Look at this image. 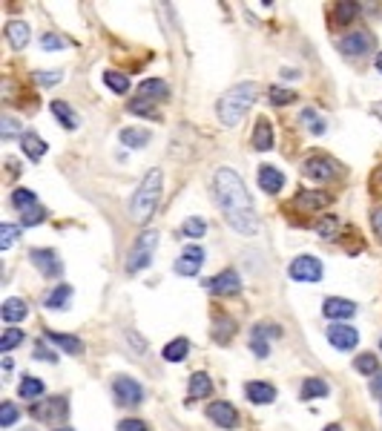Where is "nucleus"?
<instances>
[{"label":"nucleus","instance_id":"obj_29","mask_svg":"<svg viewBox=\"0 0 382 431\" xmlns=\"http://www.w3.org/2000/svg\"><path fill=\"white\" fill-rule=\"evenodd\" d=\"M69 299H72V287H69V285H58L55 291L43 299V308H49V311L67 308V305H69Z\"/></svg>","mask_w":382,"mask_h":431},{"label":"nucleus","instance_id":"obj_7","mask_svg":"<svg viewBox=\"0 0 382 431\" xmlns=\"http://www.w3.org/2000/svg\"><path fill=\"white\" fill-rule=\"evenodd\" d=\"M29 414L35 420H43V423H58L69 414V400L67 397H49L46 403H35L29 408Z\"/></svg>","mask_w":382,"mask_h":431},{"label":"nucleus","instance_id":"obj_16","mask_svg":"<svg viewBox=\"0 0 382 431\" xmlns=\"http://www.w3.org/2000/svg\"><path fill=\"white\" fill-rule=\"evenodd\" d=\"M322 313H325V319H333V322H339V319H351V316L357 313V305H354L351 299L330 296V299H325Z\"/></svg>","mask_w":382,"mask_h":431},{"label":"nucleus","instance_id":"obj_28","mask_svg":"<svg viewBox=\"0 0 382 431\" xmlns=\"http://www.w3.org/2000/svg\"><path fill=\"white\" fill-rule=\"evenodd\" d=\"M233 333H236V322H233V319L225 316V313H216V319H213V337H216V342L225 345Z\"/></svg>","mask_w":382,"mask_h":431},{"label":"nucleus","instance_id":"obj_42","mask_svg":"<svg viewBox=\"0 0 382 431\" xmlns=\"http://www.w3.org/2000/svg\"><path fill=\"white\" fill-rule=\"evenodd\" d=\"M354 368H357L359 374H377V371H379V362H377V357L368 351V354H359V357L354 360Z\"/></svg>","mask_w":382,"mask_h":431},{"label":"nucleus","instance_id":"obj_24","mask_svg":"<svg viewBox=\"0 0 382 431\" xmlns=\"http://www.w3.org/2000/svg\"><path fill=\"white\" fill-rule=\"evenodd\" d=\"M29 35H32L29 23H23V21H9L6 23V41H9L12 49H23V46L29 43Z\"/></svg>","mask_w":382,"mask_h":431},{"label":"nucleus","instance_id":"obj_15","mask_svg":"<svg viewBox=\"0 0 382 431\" xmlns=\"http://www.w3.org/2000/svg\"><path fill=\"white\" fill-rule=\"evenodd\" d=\"M325 204H330V196L322 193V190H299L296 199H293V207L302 213H313V210H322Z\"/></svg>","mask_w":382,"mask_h":431},{"label":"nucleus","instance_id":"obj_36","mask_svg":"<svg viewBox=\"0 0 382 431\" xmlns=\"http://www.w3.org/2000/svg\"><path fill=\"white\" fill-rule=\"evenodd\" d=\"M41 49L43 52H55V49H69V38L58 35V32H46L41 38Z\"/></svg>","mask_w":382,"mask_h":431},{"label":"nucleus","instance_id":"obj_33","mask_svg":"<svg viewBox=\"0 0 382 431\" xmlns=\"http://www.w3.org/2000/svg\"><path fill=\"white\" fill-rule=\"evenodd\" d=\"M299 121H302V124H305V126H308V130H311L313 135H322V133L328 130V124H325V118H322L319 113H316V109H313V107H308V109H302V115H299Z\"/></svg>","mask_w":382,"mask_h":431},{"label":"nucleus","instance_id":"obj_47","mask_svg":"<svg viewBox=\"0 0 382 431\" xmlns=\"http://www.w3.org/2000/svg\"><path fill=\"white\" fill-rule=\"evenodd\" d=\"M18 408H14L12 403H3V406H0V426H3V428H12L14 426V420H18Z\"/></svg>","mask_w":382,"mask_h":431},{"label":"nucleus","instance_id":"obj_32","mask_svg":"<svg viewBox=\"0 0 382 431\" xmlns=\"http://www.w3.org/2000/svg\"><path fill=\"white\" fill-rule=\"evenodd\" d=\"M121 144H126V147H147L150 133L141 130V126H126V130H121Z\"/></svg>","mask_w":382,"mask_h":431},{"label":"nucleus","instance_id":"obj_43","mask_svg":"<svg viewBox=\"0 0 382 431\" xmlns=\"http://www.w3.org/2000/svg\"><path fill=\"white\" fill-rule=\"evenodd\" d=\"M181 230H184L187 236L199 239V236H204V233H207V221H204V219H199V216H190V219H184Z\"/></svg>","mask_w":382,"mask_h":431},{"label":"nucleus","instance_id":"obj_4","mask_svg":"<svg viewBox=\"0 0 382 431\" xmlns=\"http://www.w3.org/2000/svg\"><path fill=\"white\" fill-rule=\"evenodd\" d=\"M155 247H158V230H144L135 239L130 256H126V270H130V274H138V270L150 267Z\"/></svg>","mask_w":382,"mask_h":431},{"label":"nucleus","instance_id":"obj_14","mask_svg":"<svg viewBox=\"0 0 382 431\" xmlns=\"http://www.w3.org/2000/svg\"><path fill=\"white\" fill-rule=\"evenodd\" d=\"M207 417H210L218 428H227V431L238 426V411L225 400H216V403L207 406Z\"/></svg>","mask_w":382,"mask_h":431},{"label":"nucleus","instance_id":"obj_18","mask_svg":"<svg viewBox=\"0 0 382 431\" xmlns=\"http://www.w3.org/2000/svg\"><path fill=\"white\" fill-rule=\"evenodd\" d=\"M167 95H170V87H167V81H161V78H147L144 84H138V98L141 101L155 104V101H164Z\"/></svg>","mask_w":382,"mask_h":431},{"label":"nucleus","instance_id":"obj_61","mask_svg":"<svg viewBox=\"0 0 382 431\" xmlns=\"http://www.w3.org/2000/svg\"><path fill=\"white\" fill-rule=\"evenodd\" d=\"M379 348H382V340H379Z\"/></svg>","mask_w":382,"mask_h":431},{"label":"nucleus","instance_id":"obj_57","mask_svg":"<svg viewBox=\"0 0 382 431\" xmlns=\"http://www.w3.org/2000/svg\"><path fill=\"white\" fill-rule=\"evenodd\" d=\"M322 431H342V428H339V426H325Z\"/></svg>","mask_w":382,"mask_h":431},{"label":"nucleus","instance_id":"obj_45","mask_svg":"<svg viewBox=\"0 0 382 431\" xmlns=\"http://www.w3.org/2000/svg\"><path fill=\"white\" fill-rule=\"evenodd\" d=\"M126 109H130V113L133 115H147V118H161V115H158L155 113V104H150V101H141V98H135L130 107H126Z\"/></svg>","mask_w":382,"mask_h":431},{"label":"nucleus","instance_id":"obj_9","mask_svg":"<svg viewBox=\"0 0 382 431\" xmlns=\"http://www.w3.org/2000/svg\"><path fill=\"white\" fill-rule=\"evenodd\" d=\"M204 247L201 245H187L184 250H181V256L176 259V265H172V270H176L179 276H196L199 270H201V265H204Z\"/></svg>","mask_w":382,"mask_h":431},{"label":"nucleus","instance_id":"obj_10","mask_svg":"<svg viewBox=\"0 0 382 431\" xmlns=\"http://www.w3.org/2000/svg\"><path fill=\"white\" fill-rule=\"evenodd\" d=\"M204 291H210L216 296H236L242 294V279H238L236 270H221L218 276L204 282Z\"/></svg>","mask_w":382,"mask_h":431},{"label":"nucleus","instance_id":"obj_1","mask_svg":"<svg viewBox=\"0 0 382 431\" xmlns=\"http://www.w3.org/2000/svg\"><path fill=\"white\" fill-rule=\"evenodd\" d=\"M213 196L216 204L221 207V213L227 216L230 228L242 236L259 233V216L253 210V199L247 193L245 181L238 179V173L230 167H221L213 175Z\"/></svg>","mask_w":382,"mask_h":431},{"label":"nucleus","instance_id":"obj_25","mask_svg":"<svg viewBox=\"0 0 382 431\" xmlns=\"http://www.w3.org/2000/svg\"><path fill=\"white\" fill-rule=\"evenodd\" d=\"M187 394H190V400H204V397H210L213 394V379L207 377L204 371H196L193 377H190L187 382Z\"/></svg>","mask_w":382,"mask_h":431},{"label":"nucleus","instance_id":"obj_54","mask_svg":"<svg viewBox=\"0 0 382 431\" xmlns=\"http://www.w3.org/2000/svg\"><path fill=\"white\" fill-rule=\"evenodd\" d=\"M371 394L377 397V400H382V371H377L374 379H371Z\"/></svg>","mask_w":382,"mask_h":431},{"label":"nucleus","instance_id":"obj_3","mask_svg":"<svg viewBox=\"0 0 382 431\" xmlns=\"http://www.w3.org/2000/svg\"><path fill=\"white\" fill-rule=\"evenodd\" d=\"M161 193H164V173L161 170H150L144 179H141L138 190L133 193V201H130V216L135 221H150V216L155 213L158 201H161Z\"/></svg>","mask_w":382,"mask_h":431},{"label":"nucleus","instance_id":"obj_31","mask_svg":"<svg viewBox=\"0 0 382 431\" xmlns=\"http://www.w3.org/2000/svg\"><path fill=\"white\" fill-rule=\"evenodd\" d=\"M18 394L23 397V400H35V397H43V394H46V386H43V379L26 374V377L21 379V386H18Z\"/></svg>","mask_w":382,"mask_h":431},{"label":"nucleus","instance_id":"obj_6","mask_svg":"<svg viewBox=\"0 0 382 431\" xmlns=\"http://www.w3.org/2000/svg\"><path fill=\"white\" fill-rule=\"evenodd\" d=\"M113 394H115V403L118 406H138L144 400V386L135 379V377H126V374H118L113 377Z\"/></svg>","mask_w":382,"mask_h":431},{"label":"nucleus","instance_id":"obj_55","mask_svg":"<svg viewBox=\"0 0 382 431\" xmlns=\"http://www.w3.org/2000/svg\"><path fill=\"white\" fill-rule=\"evenodd\" d=\"M374 115L382 121V101H379V104H374Z\"/></svg>","mask_w":382,"mask_h":431},{"label":"nucleus","instance_id":"obj_60","mask_svg":"<svg viewBox=\"0 0 382 431\" xmlns=\"http://www.w3.org/2000/svg\"><path fill=\"white\" fill-rule=\"evenodd\" d=\"M23 431H35V428H23Z\"/></svg>","mask_w":382,"mask_h":431},{"label":"nucleus","instance_id":"obj_13","mask_svg":"<svg viewBox=\"0 0 382 431\" xmlns=\"http://www.w3.org/2000/svg\"><path fill=\"white\" fill-rule=\"evenodd\" d=\"M328 342L337 348V351H354V348L359 345V333H357V328H351V325L333 322V325L328 328Z\"/></svg>","mask_w":382,"mask_h":431},{"label":"nucleus","instance_id":"obj_12","mask_svg":"<svg viewBox=\"0 0 382 431\" xmlns=\"http://www.w3.org/2000/svg\"><path fill=\"white\" fill-rule=\"evenodd\" d=\"M29 262L35 265L43 276H60L63 274V265H60V256L52 250V247H38V250H32L29 253Z\"/></svg>","mask_w":382,"mask_h":431},{"label":"nucleus","instance_id":"obj_8","mask_svg":"<svg viewBox=\"0 0 382 431\" xmlns=\"http://www.w3.org/2000/svg\"><path fill=\"white\" fill-rule=\"evenodd\" d=\"M291 279H296V282H319L322 276H325V267H322V262L319 259H313V256H296L293 262H291Z\"/></svg>","mask_w":382,"mask_h":431},{"label":"nucleus","instance_id":"obj_22","mask_svg":"<svg viewBox=\"0 0 382 431\" xmlns=\"http://www.w3.org/2000/svg\"><path fill=\"white\" fill-rule=\"evenodd\" d=\"M49 109H52V115L58 118V124L63 126V130H78V126H81V118L75 115V109L67 104V101H52L49 104Z\"/></svg>","mask_w":382,"mask_h":431},{"label":"nucleus","instance_id":"obj_27","mask_svg":"<svg viewBox=\"0 0 382 431\" xmlns=\"http://www.w3.org/2000/svg\"><path fill=\"white\" fill-rule=\"evenodd\" d=\"M328 382L319 379V377H308L305 382H302V388H299V397L302 400H313V397H328Z\"/></svg>","mask_w":382,"mask_h":431},{"label":"nucleus","instance_id":"obj_11","mask_svg":"<svg viewBox=\"0 0 382 431\" xmlns=\"http://www.w3.org/2000/svg\"><path fill=\"white\" fill-rule=\"evenodd\" d=\"M374 35L371 32H348V35L339 41V49L348 58H359V55H368L374 49Z\"/></svg>","mask_w":382,"mask_h":431},{"label":"nucleus","instance_id":"obj_26","mask_svg":"<svg viewBox=\"0 0 382 431\" xmlns=\"http://www.w3.org/2000/svg\"><path fill=\"white\" fill-rule=\"evenodd\" d=\"M270 147H273V130H270L267 118H259L256 121V133H253V150L267 153Z\"/></svg>","mask_w":382,"mask_h":431},{"label":"nucleus","instance_id":"obj_2","mask_svg":"<svg viewBox=\"0 0 382 431\" xmlns=\"http://www.w3.org/2000/svg\"><path fill=\"white\" fill-rule=\"evenodd\" d=\"M256 104V84H238V87H230L225 95L218 98L216 104V115L218 121L225 124V126H236L238 121H242L247 115V109Z\"/></svg>","mask_w":382,"mask_h":431},{"label":"nucleus","instance_id":"obj_23","mask_svg":"<svg viewBox=\"0 0 382 431\" xmlns=\"http://www.w3.org/2000/svg\"><path fill=\"white\" fill-rule=\"evenodd\" d=\"M43 340H49L52 345H58L60 351H67V354H81L84 351V342L75 337V333H58V331H46Z\"/></svg>","mask_w":382,"mask_h":431},{"label":"nucleus","instance_id":"obj_49","mask_svg":"<svg viewBox=\"0 0 382 431\" xmlns=\"http://www.w3.org/2000/svg\"><path fill=\"white\" fill-rule=\"evenodd\" d=\"M316 230H319V236H325V239H333V236H337V230H339V219L328 216V219L319 221V228H316Z\"/></svg>","mask_w":382,"mask_h":431},{"label":"nucleus","instance_id":"obj_34","mask_svg":"<svg viewBox=\"0 0 382 431\" xmlns=\"http://www.w3.org/2000/svg\"><path fill=\"white\" fill-rule=\"evenodd\" d=\"M104 84L109 87V92H115V95L130 92V78H126L124 72H115V69H106L104 72Z\"/></svg>","mask_w":382,"mask_h":431},{"label":"nucleus","instance_id":"obj_46","mask_svg":"<svg viewBox=\"0 0 382 431\" xmlns=\"http://www.w3.org/2000/svg\"><path fill=\"white\" fill-rule=\"evenodd\" d=\"M60 78H63V72H35V84L38 87H46V89H49V87H58L60 84Z\"/></svg>","mask_w":382,"mask_h":431},{"label":"nucleus","instance_id":"obj_44","mask_svg":"<svg viewBox=\"0 0 382 431\" xmlns=\"http://www.w3.org/2000/svg\"><path fill=\"white\" fill-rule=\"evenodd\" d=\"M359 14V3H337V23H351Z\"/></svg>","mask_w":382,"mask_h":431},{"label":"nucleus","instance_id":"obj_51","mask_svg":"<svg viewBox=\"0 0 382 431\" xmlns=\"http://www.w3.org/2000/svg\"><path fill=\"white\" fill-rule=\"evenodd\" d=\"M115 431H150L144 420H121Z\"/></svg>","mask_w":382,"mask_h":431},{"label":"nucleus","instance_id":"obj_35","mask_svg":"<svg viewBox=\"0 0 382 431\" xmlns=\"http://www.w3.org/2000/svg\"><path fill=\"white\" fill-rule=\"evenodd\" d=\"M35 204H38V196L32 193V190H26V187H18V190L12 193V207H14L18 213L29 210V207H35Z\"/></svg>","mask_w":382,"mask_h":431},{"label":"nucleus","instance_id":"obj_30","mask_svg":"<svg viewBox=\"0 0 382 431\" xmlns=\"http://www.w3.org/2000/svg\"><path fill=\"white\" fill-rule=\"evenodd\" d=\"M187 354H190V342H187L184 337L167 342V345H164V351H161V357H164L167 362H184V357H187Z\"/></svg>","mask_w":382,"mask_h":431},{"label":"nucleus","instance_id":"obj_39","mask_svg":"<svg viewBox=\"0 0 382 431\" xmlns=\"http://www.w3.org/2000/svg\"><path fill=\"white\" fill-rule=\"evenodd\" d=\"M18 236H21V228L3 221V225H0V250H9L14 242H18Z\"/></svg>","mask_w":382,"mask_h":431},{"label":"nucleus","instance_id":"obj_48","mask_svg":"<svg viewBox=\"0 0 382 431\" xmlns=\"http://www.w3.org/2000/svg\"><path fill=\"white\" fill-rule=\"evenodd\" d=\"M250 351H253V354H256L259 360H265V357L270 354V342L262 340V337H256V333H250Z\"/></svg>","mask_w":382,"mask_h":431},{"label":"nucleus","instance_id":"obj_50","mask_svg":"<svg viewBox=\"0 0 382 431\" xmlns=\"http://www.w3.org/2000/svg\"><path fill=\"white\" fill-rule=\"evenodd\" d=\"M0 133H3V138L9 141V138H14L21 133V124L14 118H9V115H3V118H0Z\"/></svg>","mask_w":382,"mask_h":431},{"label":"nucleus","instance_id":"obj_59","mask_svg":"<svg viewBox=\"0 0 382 431\" xmlns=\"http://www.w3.org/2000/svg\"><path fill=\"white\" fill-rule=\"evenodd\" d=\"M377 179H379V181H382V167H379V173H377Z\"/></svg>","mask_w":382,"mask_h":431},{"label":"nucleus","instance_id":"obj_21","mask_svg":"<svg viewBox=\"0 0 382 431\" xmlns=\"http://www.w3.org/2000/svg\"><path fill=\"white\" fill-rule=\"evenodd\" d=\"M21 147H23V155H29L32 162H41L46 155V141L35 133V130H23L21 135Z\"/></svg>","mask_w":382,"mask_h":431},{"label":"nucleus","instance_id":"obj_40","mask_svg":"<svg viewBox=\"0 0 382 431\" xmlns=\"http://www.w3.org/2000/svg\"><path fill=\"white\" fill-rule=\"evenodd\" d=\"M250 333H256V337H262V340L270 342V340H279L282 337V325H276V322H256Z\"/></svg>","mask_w":382,"mask_h":431},{"label":"nucleus","instance_id":"obj_20","mask_svg":"<svg viewBox=\"0 0 382 431\" xmlns=\"http://www.w3.org/2000/svg\"><path fill=\"white\" fill-rule=\"evenodd\" d=\"M26 316H29V305H26L21 296H9V299L3 302V308H0V319H3V322H9V325L23 322Z\"/></svg>","mask_w":382,"mask_h":431},{"label":"nucleus","instance_id":"obj_58","mask_svg":"<svg viewBox=\"0 0 382 431\" xmlns=\"http://www.w3.org/2000/svg\"><path fill=\"white\" fill-rule=\"evenodd\" d=\"M55 431H75V428H67V426H63V428H55Z\"/></svg>","mask_w":382,"mask_h":431},{"label":"nucleus","instance_id":"obj_19","mask_svg":"<svg viewBox=\"0 0 382 431\" xmlns=\"http://www.w3.org/2000/svg\"><path fill=\"white\" fill-rule=\"evenodd\" d=\"M259 187L265 190L267 196H276L279 190L284 187V173L276 170V167H270V164H262L259 167Z\"/></svg>","mask_w":382,"mask_h":431},{"label":"nucleus","instance_id":"obj_52","mask_svg":"<svg viewBox=\"0 0 382 431\" xmlns=\"http://www.w3.org/2000/svg\"><path fill=\"white\" fill-rule=\"evenodd\" d=\"M35 360H46V362H58V357H55V351H49L43 342L35 348Z\"/></svg>","mask_w":382,"mask_h":431},{"label":"nucleus","instance_id":"obj_41","mask_svg":"<svg viewBox=\"0 0 382 431\" xmlns=\"http://www.w3.org/2000/svg\"><path fill=\"white\" fill-rule=\"evenodd\" d=\"M21 342H23V331L9 328V331H3V337H0V351H3V354H9V351L18 348Z\"/></svg>","mask_w":382,"mask_h":431},{"label":"nucleus","instance_id":"obj_38","mask_svg":"<svg viewBox=\"0 0 382 431\" xmlns=\"http://www.w3.org/2000/svg\"><path fill=\"white\" fill-rule=\"evenodd\" d=\"M41 221H46V207L43 204H35V207H29V210L21 213V225L23 228H38Z\"/></svg>","mask_w":382,"mask_h":431},{"label":"nucleus","instance_id":"obj_37","mask_svg":"<svg viewBox=\"0 0 382 431\" xmlns=\"http://www.w3.org/2000/svg\"><path fill=\"white\" fill-rule=\"evenodd\" d=\"M267 98H270V104H273V107H284V104H293V101H296V92L273 84V87L267 89Z\"/></svg>","mask_w":382,"mask_h":431},{"label":"nucleus","instance_id":"obj_5","mask_svg":"<svg viewBox=\"0 0 382 431\" xmlns=\"http://www.w3.org/2000/svg\"><path fill=\"white\" fill-rule=\"evenodd\" d=\"M339 173H342V164L333 162L330 155L311 153L305 158V175H308V179H313V181H333Z\"/></svg>","mask_w":382,"mask_h":431},{"label":"nucleus","instance_id":"obj_53","mask_svg":"<svg viewBox=\"0 0 382 431\" xmlns=\"http://www.w3.org/2000/svg\"><path fill=\"white\" fill-rule=\"evenodd\" d=\"M371 225H374V233L379 236V242H382V207H377V210L371 213Z\"/></svg>","mask_w":382,"mask_h":431},{"label":"nucleus","instance_id":"obj_17","mask_svg":"<svg viewBox=\"0 0 382 431\" xmlns=\"http://www.w3.org/2000/svg\"><path fill=\"white\" fill-rule=\"evenodd\" d=\"M245 397L250 403H256V406H267V403L276 400V388L270 386V382L253 379V382H247V386H245Z\"/></svg>","mask_w":382,"mask_h":431},{"label":"nucleus","instance_id":"obj_56","mask_svg":"<svg viewBox=\"0 0 382 431\" xmlns=\"http://www.w3.org/2000/svg\"><path fill=\"white\" fill-rule=\"evenodd\" d=\"M374 67H377V72H382V52L377 55V60H374Z\"/></svg>","mask_w":382,"mask_h":431}]
</instances>
